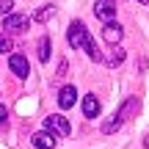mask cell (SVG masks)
Here are the masks:
<instances>
[{
    "instance_id": "6da1fadb",
    "label": "cell",
    "mask_w": 149,
    "mask_h": 149,
    "mask_svg": "<svg viewBox=\"0 0 149 149\" xmlns=\"http://www.w3.org/2000/svg\"><path fill=\"white\" fill-rule=\"evenodd\" d=\"M88 31H86V25L80 19H74L72 25H69V31H66V42H69V47L72 50H77V47H86V42H88Z\"/></svg>"
},
{
    "instance_id": "7a4b0ae2",
    "label": "cell",
    "mask_w": 149,
    "mask_h": 149,
    "mask_svg": "<svg viewBox=\"0 0 149 149\" xmlns=\"http://www.w3.org/2000/svg\"><path fill=\"white\" fill-rule=\"evenodd\" d=\"M31 17L28 14H8V17H3V31H8V33H22V31H28L31 28Z\"/></svg>"
},
{
    "instance_id": "3957f363",
    "label": "cell",
    "mask_w": 149,
    "mask_h": 149,
    "mask_svg": "<svg viewBox=\"0 0 149 149\" xmlns=\"http://www.w3.org/2000/svg\"><path fill=\"white\" fill-rule=\"evenodd\" d=\"M44 130L53 135H69V119H64L61 113H50L47 119H44Z\"/></svg>"
},
{
    "instance_id": "277c9868",
    "label": "cell",
    "mask_w": 149,
    "mask_h": 149,
    "mask_svg": "<svg viewBox=\"0 0 149 149\" xmlns=\"http://www.w3.org/2000/svg\"><path fill=\"white\" fill-rule=\"evenodd\" d=\"M94 14L102 22H113L116 19V0H97L94 3Z\"/></svg>"
},
{
    "instance_id": "5b68a950",
    "label": "cell",
    "mask_w": 149,
    "mask_h": 149,
    "mask_svg": "<svg viewBox=\"0 0 149 149\" xmlns=\"http://www.w3.org/2000/svg\"><path fill=\"white\" fill-rule=\"evenodd\" d=\"M8 66H11V72H14L17 77H22V80L31 74V64H28V58H25V55H19V53L8 55Z\"/></svg>"
},
{
    "instance_id": "8992f818",
    "label": "cell",
    "mask_w": 149,
    "mask_h": 149,
    "mask_svg": "<svg viewBox=\"0 0 149 149\" xmlns=\"http://www.w3.org/2000/svg\"><path fill=\"white\" fill-rule=\"evenodd\" d=\"M122 36H124V31H122L119 22H105V28H102V39H105L111 47H116V44L122 42Z\"/></svg>"
},
{
    "instance_id": "52a82bcc",
    "label": "cell",
    "mask_w": 149,
    "mask_h": 149,
    "mask_svg": "<svg viewBox=\"0 0 149 149\" xmlns=\"http://www.w3.org/2000/svg\"><path fill=\"white\" fill-rule=\"evenodd\" d=\"M74 102H77V88H74V86H64V88L58 91V108L61 111H69Z\"/></svg>"
},
{
    "instance_id": "ba28073f",
    "label": "cell",
    "mask_w": 149,
    "mask_h": 149,
    "mask_svg": "<svg viewBox=\"0 0 149 149\" xmlns=\"http://www.w3.org/2000/svg\"><path fill=\"white\" fill-rule=\"evenodd\" d=\"M31 144L36 146V149H53V146H55V135L47 133V130H39V133H33Z\"/></svg>"
},
{
    "instance_id": "9c48e42d",
    "label": "cell",
    "mask_w": 149,
    "mask_h": 149,
    "mask_svg": "<svg viewBox=\"0 0 149 149\" xmlns=\"http://www.w3.org/2000/svg\"><path fill=\"white\" fill-rule=\"evenodd\" d=\"M100 100H97L94 94H86L83 97V113H86V119H97L100 116Z\"/></svg>"
},
{
    "instance_id": "30bf717a",
    "label": "cell",
    "mask_w": 149,
    "mask_h": 149,
    "mask_svg": "<svg viewBox=\"0 0 149 149\" xmlns=\"http://www.w3.org/2000/svg\"><path fill=\"white\" fill-rule=\"evenodd\" d=\"M102 64H108V66H119V64H124V50L119 47H111V53L108 55H102Z\"/></svg>"
},
{
    "instance_id": "8fae6325",
    "label": "cell",
    "mask_w": 149,
    "mask_h": 149,
    "mask_svg": "<svg viewBox=\"0 0 149 149\" xmlns=\"http://www.w3.org/2000/svg\"><path fill=\"white\" fill-rule=\"evenodd\" d=\"M50 53H53V42H50V36H42V39H39V61L47 64Z\"/></svg>"
},
{
    "instance_id": "7c38bea8",
    "label": "cell",
    "mask_w": 149,
    "mask_h": 149,
    "mask_svg": "<svg viewBox=\"0 0 149 149\" xmlns=\"http://www.w3.org/2000/svg\"><path fill=\"white\" fill-rule=\"evenodd\" d=\"M133 111H138V97H130V100H127V102H124V105H122V108L116 111V116H119V119L124 122V119H127V116H130Z\"/></svg>"
},
{
    "instance_id": "4fadbf2b",
    "label": "cell",
    "mask_w": 149,
    "mask_h": 149,
    "mask_svg": "<svg viewBox=\"0 0 149 149\" xmlns=\"http://www.w3.org/2000/svg\"><path fill=\"white\" fill-rule=\"evenodd\" d=\"M119 127H122V119H119L116 113H113L111 119H105V122H102V133H105V135H111V133H116Z\"/></svg>"
},
{
    "instance_id": "5bb4252c",
    "label": "cell",
    "mask_w": 149,
    "mask_h": 149,
    "mask_svg": "<svg viewBox=\"0 0 149 149\" xmlns=\"http://www.w3.org/2000/svg\"><path fill=\"white\" fill-rule=\"evenodd\" d=\"M53 14H55V6H53V3H47V6H42V8L33 14V19H36V22H47Z\"/></svg>"
},
{
    "instance_id": "9a60e30c",
    "label": "cell",
    "mask_w": 149,
    "mask_h": 149,
    "mask_svg": "<svg viewBox=\"0 0 149 149\" xmlns=\"http://www.w3.org/2000/svg\"><path fill=\"white\" fill-rule=\"evenodd\" d=\"M83 50H86V55H88L91 61H102V53H100V47H97V42H94V39H88Z\"/></svg>"
},
{
    "instance_id": "2e32d148",
    "label": "cell",
    "mask_w": 149,
    "mask_h": 149,
    "mask_svg": "<svg viewBox=\"0 0 149 149\" xmlns=\"http://www.w3.org/2000/svg\"><path fill=\"white\" fill-rule=\"evenodd\" d=\"M11 47H14V44H11V36L8 33H0V55L11 53Z\"/></svg>"
},
{
    "instance_id": "e0dca14e",
    "label": "cell",
    "mask_w": 149,
    "mask_h": 149,
    "mask_svg": "<svg viewBox=\"0 0 149 149\" xmlns=\"http://www.w3.org/2000/svg\"><path fill=\"white\" fill-rule=\"evenodd\" d=\"M14 0H0V17H8V14H14Z\"/></svg>"
},
{
    "instance_id": "ac0fdd59",
    "label": "cell",
    "mask_w": 149,
    "mask_h": 149,
    "mask_svg": "<svg viewBox=\"0 0 149 149\" xmlns=\"http://www.w3.org/2000/svg\"><path fill=\"white\" fill-rule=\"evenodd\" d=\"M6 119H8V113H6V105H0V124H3Z\"/></svg>"
},
{
    "instance_id": "d6986e66",
    "label": "cell",
    "mask_w": 149,
    "mask_h": 149,
    "mask_svg": "<svg viewBox=\"0 0 149 149\" xmlns=\"http://www.w3.org/2000/svg\"><path fill=\"white\" fill-rule=\"evenodd\" d=\"M138 3H141V6H149V0H138Z\"/></svg>"
},
{
    "instance_id": "ffe728a7",
    "label": "cell",
    "mask_w": 149,
    "mask_h": 149,
    "mask_svg": "<svg viewBox=\"0 0 149 149\" xmlns=\"http://www.w3.org/2000/svg\"><path fill=\"white\" fill-rule=\"evenodd\" d=\"M144 146H146V149H149V135H146V141H144Z\"/></svg>"
}]
</instances>
